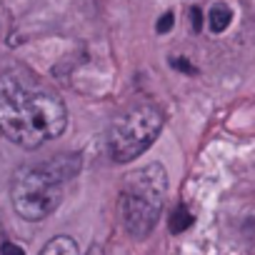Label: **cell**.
<instances>
[{
  "mask_svg": "<svg viewBox=\"0 0 255 255\" xmlns=\"http://www.w3.org/2000/svg\"><path fill=\"white\" fill-rule=\"evenodd\" d=\"M68 110L48 90H33L15 73H0V133L20 148L35 150L63 135Z\"/></svg>",
  "mask_w": 255,
  "mask_h": 255,
  "instance_id": "cell-1",
  "label": "cell"
},
{
  "mask_svg": "<svg viewBox=\"0 0 255 255\" xmlns=\"http://www.w3.org/2000/svg\"><path fill=\"white\" fill-rule=\"evenodd\" d=\"M80 155L60 153L50 160L28 163L13 175V208L23 220H45L63 200V183L78 175Z\"/></svg>",
  "mask_w": 255,
  "mask_h": 255,
  "instance_id": "cell-2",
  "label": "cell"
},
{
  "mask_svg": "<svg viewBox=\"0 0 255 255\" xmlns=\"http://www.w3.org/2000/svg\"><path fill=\"white\" fill-rule=\"evenodd\" d=\"M168 195V173L160 163L128 173L120 188V220L133 238H148L160 220Z\"/></svg>",
  "mask_w": 255,
  "mask_h": 255,
  "instance_id": "cell-3",
  "label": "cell"
},
{
  "mask_svg": "<svg viewBox=\"0 0 255 255\" xmlns=\"http://www.w3.org/2000/svg\"><path fill=\"white\" fill-rule=\"evenodd\" d=\"M165 115L153 103H138L115 115L108 128V153L115 163H130L143 155L163 130Z\"/></svg>",
  "mask_w": 255,
  "mask_h": 255,
  "instance_id": "cell-4",
  "label": "cell"
},
{
  "mask_svg": "<svg viewBox=\"0 0 255 255\" xmlns=\"http://www.w3.org/2000/svg\"><path fill=\"white\" fill-rule=\"evenodd\" d=\"M233 23V8L228 3H213L208 13V25L213 33H225L228 25Z\"/></svg>",
  "mask_w": 255,
  "mask_h": 255,
  "instance_id": "cell-5",
  "label": "cell"
},
{
  "mask_svg": "<svg viewBox=\"0 0 255 255\" xmlns=\"http://www.w3.org/2000/svg\"><path fill=\"white\" fill-rule=\"evenodd\" d=\"M40 255H80L78 253V243L68 235H55L53 240L45 243V248L40 250Z\"/></svg>",
  "mask_w": 255,
  "mask_h": 255,
  "instance_id": "cell-6",
  "label": "cell"
},
{
  "mask_svg": "<svg viewBox=\"0 0 255 255\" xmlns=\"http://www.w3.org/2000/svg\"><path fill=\"white\" fill-rule=\"evenodd\" d=\"M193 223H195V218L188 213V208H185V205H178V208L173 210V218H170V230L178 235V233H185Z\"/></svg>",
  "mask_w": 255,
  "mask_h": 255,
  "instance_id": "cell-7",
  "label": "cell"
},
{
  "mask_svg": "<svg viewBox=\"0 0 255 255\" xmlns=\"http://www.w3.org/2000/svg\"><path fill=\"white\" fill-rule=\"evenodd\" d=\"M173 23H175V13H173V10H168V13H163V18L158 20V25H155V30H158L160 35H165V33H170V28H173Z\"/></svg>",
  "mask_w": 255,
  "mask_h": 255,
  "instance_id": "cell-8",
  "label": "cell"
},
{
  "mask_svg": "<svg viewBox=\"0 0 255 255\" xmlns=\"http://www.w3.org/2000/svg\"><path fill=\"white\" fill-rule=\"evenodd\" d=\"M170 65H173V68H178V70H183L185 75H195V68H193L185 58H170Z\"/></svg>",
  "mask_w": 255,
  "mask_h": 255,
  "instance_id": "cell-9",
  "label": "cell"
},
{
  "mask_svg": "<svg viewBox=\"0 0 255 255\" xmlns=\"http://www.w3.org/2000/svg\"><path fill=\"white\" fill-rule=\"evenodd\" d=\"M0 253H3V255H25V250H23L20 245L10 243V240H5V243H3V248H0Z\"/></svg>",
  "mask_w": 255,
  "mask_h": 255,
  "instance_id": "cell-10",
  "label": "cell"
},
{
  "mask_svg": "<svg viewBox=\"0 0 255 255\" xmlns=\"http://www.w3.org/2000/svg\"><path fill=\"white\" fill-rule=\"evenodd\" d=\"M190 25H193L195 33L203 28V10L200 8H190Z\"/></svg>",
  "mask_w": 255,
  "mask_h": 255,
  "instance_id": "cell-11",
  "label": "cell"
},
{
  "mask_svg": "<svg viewBox=\"0 0 255 255\" xmlns=\"http://www.w3.org/2000/svg\"><path fill=\"white\" fill-rule=\"evenodd\" d=\"M85 255H105V250H103L100 245H90V250H88Z\"/></svg>",
  "mask_w": 255,
  "mask_h": 255,
  "instance_id": "cell-12",
  "label": "cell"
}]
</instances>
